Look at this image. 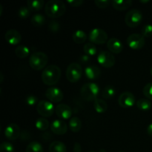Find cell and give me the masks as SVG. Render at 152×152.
<instances>
[{"instance_id": "6da1fadb", "label": "cell", "mask_w": 152, "mask_h": 152, "mask_svg": "<svg viewBox=\"0 0 152 152\" xmlns=\"http://www.w3.org/2000/svg\"><path fill=\"white\" fill-rule=\"evenodd\" d=\"M61 69L56 65H50L46 67L42 72V80L47 86H53L59 81L61 77Z\"/></svg>"}, {"instance_id": "7a4b0ae2", "label": "cell", "mask_w": 152, "mask_h": 152, "mask_svg": "<svg viewBox=\"0 0 152 152\" xmlns=\"http://www.w3.org/2000/svg\"><path fill=\"white\" fill-rule=\"evenodd\" d=\"M45 11L48 17L54 19L60 17L65 14L66 6L65 3L60 0H50L46 3Z\"/></svg>"}, {"instance_id": "3957f363", "label": "cell", "mask_w": 152, "mask_h": 152, "mask_svg": "<svg viewBox=\"0 0 152 152\" xmlns=\"http://www.w3.org/2000/svg\"><path fill=\"white\" fill-rule=\"evenodd\" d=\"M80 94L86 101H94L99 94V88L94 83H86L82 86Z\"/></svg>"}, {"instance_id": "277c9868", "label": "cell", "mask_w": 152, "mask_h": 152, "mask_svg": "<svg viewBox=\"0 0 152 152\" xmlns=\"http://www.w3.org/2000/svg\"><path fill=\"white\" fill-rule=\"evenodd\" d=\"M48 62V56L44 52L41 51L32 53L29 59L30 66L36 71H40L44 68H46Z\"/></svg>"}, {"instance_id": "5b68a950", "label": "cell", "mask_w": 152, "mask_h": 152, "mask_svg": "<svg viewBox=\"0 0 152 152\" xmlns=\"http://www.w3.org/2000/svg\"><path fill=\"white\" fill-rule=\"evenodd\" d=\"M83 68L80 64L77 62L71 63L66 70V78L70 83H77L83 76Z\"/></svg>"}, {"instance_id": "8992f818", "label": "cell", "mask_w": 152, "mask_h": 152, "mask_svg": "<svg viewBox=\"0 0 152 152\" xmlns=\"http://www.w3.org/2000/svg\"><path fill=\"white\" fill-rule=\"evenodd\" d=\"M142 12L138 9H132L127 12L125 17V22L130 28H136L139 26L142 21Z\"/></svg>"}, {"instance_id": "52a82bcc", "label": "cell", "mask_w": 152, "mask_h": 152, "mask_svg": "<svg viewBox=\"0 0 152 152\" xmlns=\"http://www.w3.org/2000/svg\"><path fill=\"white\" fill-rule=\"evenodd\" d=\"M108 34L101 28H94L89 32V40L93 44L102 45L108 42Z\"/></svg>"}, {"instance_id": "ba28073f", "label": "cell", "mask_w": 152, "mask_h": 152, "mask_svg": "<svg viewBox=\"0 0 152 152\" xmlns=\"http://www.w3.org/2000/svg\"><path fill=\"white\" fill-rule=\"evenodd\" d=\"M97 61L99 65H102L104 68H109L115 65L116 59L111 52L107 50H102L99 52L97 56Z\"/></svg>"}, {"instance_id": "9c48e42d", "label": "cell", "mask_w": 152, "mask_h": 152, "mask_svg": "<svg viewBox=\"0 0 152 152\" xmlns=\"http://www.w3.org/2000/svg\"><path fill=\"white\" fill-rule=\"evenodd\" d=\"M37 111L42 117H49L54 112V106L50 101L41 100L37 103Z\"/></svg>"}, {"instance_id": "30bf717a", "label": "cell", "mask_w": 152, "mask_h": 152, "mask_svg": "<svg viewBox=\"0 0 152 152\" xmlns=\"http://www.w3.org/2000/svg\"><path fill=\"white\" fill-rule=\"evenodd\" d=\"M145 37L140 34H132L128 37L127 44L134 50H140L145 45Z\"/></svg>"}, {"instance_id": "8fae6325", "label": "cell", "mask_w": 152, "mask_h": 152, "mask_svg": "<svg viewBox=\"0 0 152 152\" xmlns=\"http://www.w3.org/2000/svg\"><path fill=\"white\" fill-rule=\"evenodd\" d=\"M136 102V98L134 95L129 91L122 93L118 98V103L122 108H132Z\"/></svg>"}, {"instance_id": "7c38bea8", "label": "cell", "mask_w": 152, "mask_h": 152, "mask_svg": "<svg viewBox=\"0 0 152 152\" xmlns=\"http://www.w3.org/2000/svg\"><path fill=\"white\" fill-rule=\"evenodd\" d=\"M45 96L51 102L57 103L63 99L64 95L62 91L56 87H50L45 91Z\"/></svg>"}, {"instance_id": "4fadbf2b", "label": "cell", "mask_w": 152, "mask_h": 152, "mask_svg": "<svg viewBox=\"0 0 152 152\" xmlns=\"http://www.w3.org/2000/svg\"><path fill=\"white\" fill-rule=\"evenodd\" d=\"M20 128L16 123H10L7 125L4 129V136L10 140H16L20 137Z\"/></svg>"}, {"instance_id": "5bb4252c", "label": "cell", "mask_w": 152, "mask_h": 152, "mask_svg": "<svg viewBox=\"0 0 152 152\" xmlns=\"http://www.w3.org/2000/svg\"><path fill=\"white\" fill-rule=\"evenodd\" d=\"M55 112H56L57 117L59 118L62 119V120L70 119L71 117V115H72V110H71V107L67 105V104H59L56 107Z\"/></svg>"}, {"instance_id": "9a60e30c", "label": "cell", "mask_w": 152, "mask_h": 152, "mask_svg": "<svg viewBox=\"0 0 152 152\" xmlns=\"http://www.w3.org/2000/svg\"><path fill=\"white\" fill-rule=\"evenodd\" d=\"M50 130L55 134L63 135L68 131V126L62 120H55L50 124Z\"/></svg>"}, {"instance_id": "2e32d148", "label": "cell", "mask_w": 152, "mask_h": 152, "mask_svg": "<svg viewBox=\"0 0 152 152\" xmlns=\"http://www.w3.org/2000/svg\"><path fill=\"white\" fill-rule=\"evenodd\" d=\"M4 38L9 44L12 45H16L21 42L22 36H21L20 33L16 30L10 29L5 33Z\"/></svg>"}, {"instance_id": "e0dca14e", "label": "cell", "mask_w": 152, "mask_h": 152, "mask_svg": "<svg viewBox=\"0 0 152 152\" xmlns=\"http://www.w3.org/2000/svg\"><path fill=\"white\" fill-rule=\"evenodd\" d=\"M107 48L112 53H120L123 50V44L117 38H111L107 42Z\"/></svg>"}, {"instance_id": "ac0fdd59", "label": "cell", "mask_w": 152, "mask_h": 152, "mask_svg": "<svg viewBox=\"0 0 152 152\" xmlns=\"http://www.w3.org/2000/svg\"><path fill=\"white\" fill-rule=\"evenodd\" d=\"M85 75L89 80H97L101 76V71L96 65H88L85 69Z\"/></svg>"}, {"instance_id": "d6986e66", "label": "cell", "mask_w": 152, "mask_h": 152, "mask_svg": "<svg viewBox=\"0 0 152 152\" xmlns=\"http://www.w3.org/2000/svg\"><path fill=\"white\" fill-rule=\"evenodd\" d=\"M111 4L116 10L123 11L129 9L132 5L133 1L132 0H114L111 1Z\"/></svg>"}, {"instance_id": "ffe728a7", "label": "cell", "mask_w": 152, "mask_h": 152, "mask_svg": "<svg viewBox=\"0 0 152 152\" xmlns=\"http://www.w3.org/2000/svg\"><path fill=\"white\" fill-rule=\"evenodd\" d=\"M94 108L98 114H103L108 110V104L104 99L97 98L94 101Z\"/></svg>"}, {"instance_id": "44dd1931", "label": "cell", "mask_w": 152, "mask_h": 152, "mask_svg": "<svg viewBox=\"0 0 152 152\" xmlns=\"http://www.w3.org/2000/svg\"><path fill=\"white\" fill-rule=\"evenodd\" d=\"M43 0H28L27 1V6L31 11H38L44 6Z\"/></svg>"}, {"instance_id": "7402d4cb", "label": "cell", "mask_w": 152, "mask_h": 152, "mask_svg": "<svg viewBox=\"0 0 152 152\" xmlns=\"http://www.w3.org/2000/svg\"><path fill=\"white\" fill-rule=\"evenodd\" d=\"M66 145L61 141H54L49 146L50 152H66Z\"/></svg>"}, {"instance_id": "603a6c76", "label": "cell", "mask_w": 152, "mask_h": 152, "mask_svg": "<svg viewBox=\"0 0 152 152\" xmlns=\"http://www.w3.org/2000/svg\"><path fill=\"white\" fill-rule=\"evenodd\" d=\"M69 128L71 132L74 133H77L81 130L82 128V121L80 118L75 117H72L69 121Z\"/></svg>"}, {"instance_id": "cb8c5ba5", "label": "cell", "mask_w": 152, "mask_h": 152, "mask_svg": "<svg viewBox=\"0 0 152 152\" xmlns=\"http://www.w3.org/2000/svg\"><path fill=\"white\" fill-rule=\"evenodd\" d=\"M73 39L77 44H83L87 39V34L82 30H77L73 34Z\"/></svg>"}, {"instance_id": "d4e9b609", "label": "cell", "mask_w": 152, "mask_h": 152, "mask_svg": "<svg viewBox=\"0 0 152 152\" xmlns=\"http://www.w3.org/2000/svg\"><path fill=\"white\" fill-rule=\"evenodd\" d=\"M31 24L35 27H40L45 25L46 22L45 17L41 13H37L32 16L31 19Z\"/></svg>"}, {"instance_id": "484cf974", "label": "cell", "mask_w": 152, "mask_h": 152, "mask_svg": "<svg viewBox=\"0 0 152 152\" xmlns=\"http://www.w3.org/2000/svg\"><path fill=\"white\" fill-rule=\"evenodd\" d=\"M15 53L17 57L24 59L30 54V49L25 45H19L15 49Z\"/></svg>"}, {"instance_id": "4316f807", "label": "cell", "mask_w": 152, "mask_h": 152, "mask_svg": "<svg viewBox=\"0 0 152 152\" xmlns=\"http://www.w3.org/2000/svg\"><path fill=\"white\" fill-rule=\"evenodd\" d=\"M137 107L141 111H148L151 108V102L148 99H140L136 102Z\"/></svg>"}, {"instance_id": "83f0119b", "label": "cell", "mask_w": 152, "mask_h": 152, "mask_svg": "<svg viewBox=\"0 0 152 152\" xmlns=\"http://www.w3.org/2000/svg\"><path fill=\"white\" fill-rule=\"evenodd\" d=\"M49 121L45 117L38 118L35 122V126L38 130L46 131L49 127Z\"/></svg>"}, {"instance_id": "f1b7e54d", "label": "cell", "mask_w": 152, "mask_h": 152, "mask_svg": "<svg viewBox=\"0 0 152 152\" xmlns=\"http://www.w3.org/2000/svg\"><path fill=\"white\" fill-rule=\"evenodd\" d=\"M26 152H43V147L37 141H33L27 146Z\"/></svg>"}, {"instance_id": "f546056e", "label": "cell", "mask_w": 152, "mask_h": 152, "mask_svg": "<svg viewBox=\"0 0 152 152\" xmlns=\"http://www.w3.org/2000/svg\"><path fill=\"white\" fill-rule=\"evenodd\" d=\"M116 90L114 86H107L102 89V96L105 99H110L115 95Z\"/></svg>"}, {"instance_id": "4dcf8cb0", "label": "cell", "mask_w": 152, "mask_h": 152, "mask_svg": "<svg viewBox=\"0 0 152 152\" xmlns=\"http://www.w3.org/2000/svg\"><path fill=\"white\" fill-rule=\"evenodd\" d=\"M83 50L85 53L88 56H94L96 53V48L93 43L88 42L85 44L83 47Z\"/></svg>"}, {"instance_id": "1f68e13d", "label": "cell", "mask_w": 152, "mask_h": 152, "mask_svg": "<svg viewBox=\"0 0 152 152\" xmlns=\"http://www.w3.org/2000/svg\"><path fill=\"white\" fill-rule=\"evenodd\" d=\"M31 12V10L28 8V6H22L18 10V16L20 19H25L29 17Z\"/></svg>"}, {"instance_id": "d6a6232c", "label": "cell", "mask_w": 152, "mask_h": 152, "mask_svg": "<svg viewBox=\"0 0 152 152\" xmlns=\"http://www.w3.org/2000/svg\"><path fill=\"white\" fill-rule=\"evenodd\" d=\"M14 147L10 142H3L0 145V152H14Z\"/></svg>"}, {"instance_id": "836d02e7", "label": "cell", "mask_w": 152, "mask_h": 152, "mask_svg": "<svg viewBox=\"0 0 152 152\" xmlns=\"http://www.w3.org/2000/svg\"><path fill=\"white\" fill-rule=\"evenodd\" d=\"M144 96L149 100H152V83H147L142 89Z\"/></svg>"}, {"instance_id": "e575fe53", "label": "cell", "mask_w": 152, "mask_h": 152, "mask_svg": "<svg viewBox=\"0 0 152 152\" xmlns=\"http://www.w3.org/2000/svg\"><path fill=\"white\" fill-rule=\"evenodd\" d=\"M141 34L144 37H150L152 36V25L146 24L144 25L141 31Z\"/></svg>"}, {"instance_id": "d590c367", "label": "cell", "mask_w": 152, "mask_h": 152, "mask_svg": "<svg viewBox=\"0 0 152 152\" xmlns=\"http://www.w3.org/2000/svg\"><path fill=\"white\" fill-rule=\"evenodd\" d=\"M111 3V1L110 0H95L94 1V4H96V7L102 9L108 7Z\"/></svg>"}, {"instance_id": "8d00e7d4", "label": "cell", "mask_w": 152, "mask_h": 152, "mask_svg": "<svg viewBox=\"0 0 152 152\" xmlns=\"http://www.w3.org/2000/svg\"><path fill=\"white\" fill-rule=\"evenodd\" d=\"M25 102H26L27 105L29 106H34L38 102V98L34 94H29L25 99Z\"/></svg>"}, {"instance_id": "74e56055", "label": "cell", "mask_w": 152, "mask_h": 152, "mask_svg": "<svg viewBox=\"0 0 152 152\" xmlns=\"http://www.w3.org/2000/svg\"><path fill=\"white\" fill-rule=\"evenodd\" d=\"M49 30L52 32H57L60 29V25H59V22L57 21H51V22H49L48 25Z\"/></svg>"}, {"instance_id": "f35d334b", "label": "cell", "mask_w": 152, "mask_h": 152, "mask_svg": "<svg viewBox=\"0 0 152 152\" xmlns=\"http://www.w3.org/2000/svg\"><path fill=\"white\" fill-rule=\"evenodd\" d=\"M67 2L72 7H80L84 3L83 0H68Z\"/></svg>"}, {"instance_id": "ab89813d", "label": "cell", "mask_w": 152, "mask_h": 152, "mask_svg": "<svg viewBox=\"0 0 152 152\" xmlns=\"http://www.w3.org/2000/svg\"><path fill=\"white\" fill-rule=\"evenodd\" d=\"M74 152H82V148L80 144L78 142H74Z\"/></svg>"}, {"instance_id": "60d3db41", "label": "cell", "mask_w": 152, "mask_h": 152, "mask_svg": "<svg viewBox=\"0 0 152 152\" xmlns=\"http://www.w3.org/2000/svg\"><path fill=\"white\" fill-rule=\"evenodd\" d=\"M147 133L148 134V135L152 137V123L148 125L147 127Z\"/></svg>"}, {"instance_id": "b9f144b4", "label": "cell", "mask_w": 152, "mask_h": 152, "mask_svg": "<svg viewBox=\"0 0 152 152\" xmlns=\"http://www.w3.org/2000/svg\"><path fill=\"white\" fill-rule=\"evenodd\" d=\"M0 78H1V80H0V83H2V82H3V79H4V76H3V74H2V72H1L0 73Z\"/></svg>"}, {"instance_id": "7bdbcfd3", "label": "cell", "mask_w": 152, "mask_h": 152, "mask_svg": "<svg viewBox=\"0 0 152 152\" xmlns=\"http://www.w3.org/2000/svg\"><path fill=\"white\" fill-rule=\"evenodd\" d=\"M141 3H146V2H149V0H146V1H142V0H140Z\"/></svg>"}, {"instance_id": "ee69618b", "label": "cell", "mask_w": 152, "mask_h": 152, "mask_svg": "<svg viewBox=\"0 0 152 152\" xmlns=\"http://www.w3.org/2000/svg\"><path fill=\"white\" fill-rule=\"evenodd\" d=\"M0 8H1V10H0V15L1 14V12H2V6L0 5Z\"/></svg>"}, {"instance_id": "f6af8a7d", "label": "cell", "mask_w": 152, "mask_h": 152, "mask_svg": "<svg viewBox=\"0 0 152 152\" xmlns=\"http://www.w3.org/2000/svg\"><path fill=\"white\" fill-rule=\"evenodd\" d=\"M99 152H105V151L104 149H101L100 151H99Z\"/></svg>"}, {"instance_id": "bcb514c9", "label": "cell", "mask_w": 152, "mask_h": 152, "mask_svg": "<svg viewBox=\"0 0 152 152\" xmlns=\"http://www.w3.org/2000/svg\"><path fill=\"white\" fill-rule=\"evenodd\" d=\"M150 73H151V75L152 76V67H151V71H150Z\"/></svg>"}, {"instance_id": "7dc6e473", "label": "cell", "mask_w": 152, "mask_h": 152, "mask_svg": "<svg viewBox=\"0 0 152 152\" xmlns=\"http://www.w3.org/2000/svg\"><path fill=\"white\" fill-rule=\"evenodd\" d=\"M88 152H96V151H88Z\"/></svg>"}, {"instance_id": "c3c4849f", "label": "cell", "mask_w": 152, "mask_h": 152, "mask_svg": "<svg viewBox=\"0 0 152 152\" xmlns=\"http://www.w3.org/2000/svg\"><path fill=\"white\" fill-rule=\"evenodd\" d=\"M119 152H125V151H119Z\"/></svg>"}]
</instances>
